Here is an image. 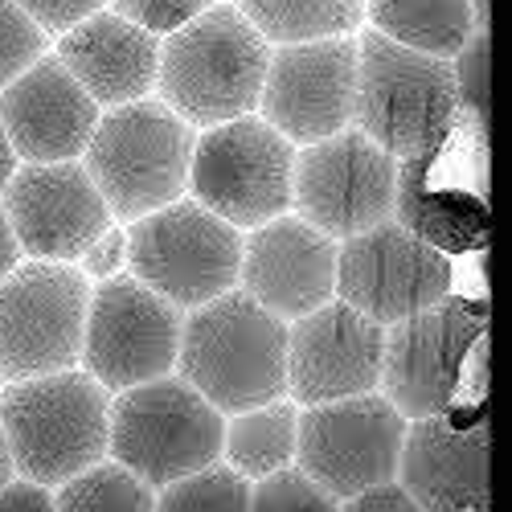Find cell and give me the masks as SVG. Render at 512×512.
<instances>
[{
  "instance_id": "2e32d148",
  "label": "cell",
  "mask_w": 512,
  "mask_h": 512,
  "mask_svg": "<svg viewBox=\"0 0 512 512\" xmlns=\"http://www.w3.org/2000/svg\"><path fill=\"white\" fill-rule=\"evenodd\" d=\"M25 259L78 263L87 246L115 222L82 160L21 164L0 193Z\"/></svg>"
},
{
  "instance_id": "ba28073f",
  "label": "cell",
  "mask_w": 512,
  "mask_h": 512,
  "mask_svg": "<svg viewBox=\"0 0 512 512\" xmlns=\"http://www.w3.org/2000/svg\"><path fill=\"white\" fill-rule=\"evenodd\" d=\"M295 144L263 115L205 127L189 156V197L234 230H254L291 213Z\"/></svg>"
},
{
  "instance_id": "ffe728a7",
  "label": "cell",
  "mask_w": 512,
  "mask_h": 512,
  "mask_svg": "<svg viewBox=\"0 0 512 512\" xmlns=\"http://www.w3.org/2000/svg\"><path fill=\"white\" fill-rule=\"evenodd\" d=\"M426 512H484L488 431L455 426L451 414L410 418L394 476Z\"/></svg>"
},
{
  "instance_id": "e0dca14e",
  "label": "cell",
  "mask_w": 512,
  "mask_h": 512,
  "mask_svg": "<svg viewBox=\"0 0 512 512\" xmlns=\"http://www.w3.org/2000/svg\"><path fill=\"white\" fill-rule=\"evenodd\" d=\"M381 349L386 328L377 320L345 300L320 304L287 324V398L295 406H320L373 394L381 386Z\"/></svg>"
},
{
  "instance_id": "4dcf8cb0",
  "label": "cell",
  "mask_w": 512,
  "mask_h": 512,
  "mask_svg": "<svg viewBox=\"0 0 512 512\" xmlns=\"http://www.w3.org/2000/svg\"><path fill=\"white\" fill-rule=\"evenodd\" d=\"M107 5H111L119 17L136 21L140 29L164 37V33L181 29L185 21H193L197 13H205L209 5H218V0H107Z\"/></svg>"
},
{
  "instance_id": "f35d334b",
  "label": "cell",
  "mask_w": 512,
  "mask_h": 512,
  "mask_svg": "<svg viewBox=\"0 0 512 512\" xmlns=\"http://www.w3.org/2000/svg\"><path fill=\"white\" fill-rule=\"evenodd\" d=\"M472 5V21H476V29L480 33H488V13H492V0H467Z\"/></svg>"
},
{
  "instance_id": "52a82bcc",
  "label": "cell",
  "mask_w": 512,
  "mask_h": 512,
  "mask_svg": "<svg viewBox=\"0 0 512 512\" xmlns=\"http://www.w3.org/2000/svg\"><path fill=\"white\" fill-rule=\"evenodd\" d=\"M127 226V275L164 295L181 312L238 287L242 230L197 205L189 193Z\"/></svg>"
},
{
  "instance_id": "836d02e7",
  "label": "cell",
  "mask_w": 512,
  "mask_h": 512,
  "mask_svg": "<svg viewBox=\"0 0 512 512\" xmlns=\"http://www.w3.org/2000/svg\"><path fill=\"white\" fill-rule=\"evenodd\" d=\"M340 512H426L398 480L390 484H377V488H365L349 500H340Z\"/></svg>"
},
{
  "instance_id": "4fadbf2b",
  "label": "cell",
  "mask_w": 512,
  "mask_h": 512,
  "mask_svg": "<svg viewBox=\"0 0 512 512\" xmlns=\"http://www.w3.org/2000/svg\"><path fill=\"white\" fill-rule=\"evenodd\" d=\"M484 316H488L484 304L443 295L435 308L414 312L386 328L377 390L394 402V410L406 422L451 410L459 394L463 361L484 336Z\"/></svg>"
},
{
  "instance_id": "9a60e30c",
  "label": "cell",
  "mask_w": 512,
  "mask_h": 512,
  "mask_svg": "<svg viewBox=\"0 0 512 512\" xmlns=\"http://www.w3.org/2000/svg\"><path fill=\"white\" fill-rule=\"evenodd\" d=\"M357 107V33L275 46L259 111L295 148L353 127Z\"/></svg>"
},
{
  "instance_id": "277c9868",
  "label": "cell",
  "mask_w": 512,
  "mask_h": 512,
  "mask_svg": "<svg viewBox=\"0 0 512 512\" xmlns=\"http://www.w3.org/2000/svg\"><path fill=\"white\" fill-rule=\"evenodd\" d=\"M459 123L447 58H431L373 29L357 33V107L353 127L394 160L435 156Z\"/></svg>"
},
{
  "instance_id": "9c48e42d",
  "label": "cell",
  "mask_w": 512,
  "mask_h": 512,
  "mask_svg": "<svg viewBox=\"0 0 512 512\" xmlns=\"http://www.w3.org/2000/svg\"><path fill=\"white\" fill-rule=\"evenodd\" d=\"M91 279L74 263L21 259L0 279V373L5 381L74 369L91 308Z\"/></svg>"
},
{
  "instance_id": "cb8c5ba5",
  "label": "cell",
  "mask_w": 512,
  "mask_h": 512,
  "mask_svg": "<svg viewBox=\"0 0 512 512\" xmlns=\"http://www.w3.org/2000/svg\"><path fill=\"white\" fill-rule=\"evenodd\" d=\"M295 443H300V406L291 398H275L226 418L222 463L254 484L283 467H295Z\"/></svg>"
},
{
  "instance_id": "d6a6232c",
  "label": "cell",
  "mask_w": 512,
  "mask_h": 512,
  "mask_svg": "<svg viewBox=\"0 0 512 512\" xmlns=\"http://www.w3.org/2000/svg\"><path fill=\"white\" fill-rule=\"evenodd\" d=\"M17 5L41 25L46 37H58V33L74 29L78 21H87L91 13L107 9V0H17Z\"/></svg>"
},
{
  "instance_id": "f1b7e54d",
  "label": "cell",
  "mask_w": 512,
  "mask_h": 512,
  "mask_svg": "<svg viewBox=\"0 0 512 512\" xmlns=\"http://www.w3.org/2000/svg\"><path fill=\"white\" fill-rule=\"evenodd\" d=\"M41 54H50V37L41 33V25L17 0H0V91L17 74H25Z\"/></svg>"
},
{
  "instance_id": "7c38bea8",
  "label": "cell",
  "mask_w": 512,
  "mask_h": 512,
  "mask_svg": "<svg viewBox=\"0 0 512 512\" xmlns=\"http://www.w3.org/2000/svg\"><path fill=\"white\" fill-rule=\"evenodd\" d=\"M402 439H406V418L381 390L320 406H300L295 467L308 480H316L328 496L349 500L398 476Z\"/></svg>"
},
{
  "instance_id": "d6986e66",
  "label": "cell",
  "mask_w": 512,
  "mask_h": 512,
  "mask_svg": "<svg viewBox=\"0 0 512 512\" xmlns=\"http://www.w3.org/2000/svg\"><path fill=\"white\" fill-rule=\"evenodd\" d=\"M99 115V103L78 87V78L54 54H41L0 91V123L21 164L82 160Z\"/></svg>"
},
{
  "instance_id": "5b68a950",
  "label": "cell",
  "mask_w": 512,
  "mask_h": 512,
  "mask_svg": "<svg viewBox=\"0 0 512 512\" xmlns=\"http://www.w3.org/2000/svg\"><path fill=\"white\" fill-rule=\"evenodd\" d=\"M193 140V127L156 95H148L99 115L91 144L82 152V168L103 193L111 218L136 222L144 213L185 197Z\"/></svg>"
},
{
  "instance_id": "7402d4cb",
  "label": "cell",
  "mask_w": 512,
  "mask_h": 512,
  "mask_svg": "<svg viewBox=\"0 0 512 512\" xmlns=\"http://www.w3.org/2000/svg\"><path fill=\"white\" fill-rule=\"evenodd\" d=\"M394 222L443 254L476 250L488 238V209L472 193H447L431 185V156L398 164Z\"/></svg>"
},
{
  "instance_id": "4316f807",
  "label": "cell",
  "mask_w": 512,
  "mask_h": 512,
  "mask_svg": "<svg viewBox=\"0 0 512 512\" xmlns=\"http://www.w3.org/2000/svg\"><path fill=\"white\" fill-rule=\"evenodd\" d=\"M246 508H250V480H242L222 459L156 492V512H246Z\"/></svg>"
},
{
  "instance_id": "5bb4252c",
  "label": "cell",
  "mask_w": 512,
  "mask_h": 512,
  "mask_svg": "<svg viewBox=\"0 0 512 512\" xmlns=\"http://www.w3.org/2000/svg\"><path fill=\"white\" fill-rule=\"evenodd\" d=\"M451 295L447 254L426 246L394 218L336 242V300L390 328Z\"/></svg>"
},
{
  "instance_id": "8992f818",
  "label": "cell",
  "mask_w": 512,
  "mask_h": 512,
  "mask_svg": "<svg viewBox=\"0 0 512 512\" xmlns=\"http://www.w3.org/2000/svg\"><path fill=\"white\" fill-rule=\"evenodd\" d=\"M226 414L209 406L181 373L111 394L107 459L123 463L148 488H168L222 459Z\"/></svg>"
},
{
  "instance_id": "6da1fadb",
  "label": "cell",
  "mask_w": 512,
  "mask_h": 512,
  "mask_svg": "<svg viewBox=\"0 0 512 512\" xmlns=\"http://www.w3.org/2000/svg\"><path fill=\"white\" fill-rule=\"evenodd\" d=\"M271 46L230 0L160 37L156 99L193 132L259 111Z\"/></svg>"
},
{
  "instance_id": "83f0119b",
  "label": "cell",
  "mask_w": 512,
  "mask_h": 512,
  "mask_svg": "<svg viewBox=\"0 0 512 512\" xmlns=\"http://www.w3.org/2000/svg\"><path fill=\"white\" fill-rule=\"evenodd\" d=\"M246 512H340V500L328 496L316 480H308L300 467H283V472L250 484Z\"/></svg>"
},
{
  "instance_id": "7a4b0ae2",
  "label": "cell",
  "mask_w": 512,
  "mask_h": 512,
  "mask_svg": "<svg viewBox=\"0 0 512 512\" xmlns=\"http://www.w3.org/2000/svg\"><path fill=\"white\" fill-rule=\"evenodd\" d=\"M173 373L226 418L287 398V320L234 287L189 308Z\"/></svg>"
},
{
  "instance_id": "74e56055",
  "label": "cell",
  "mask_w": 512,
  "mask_h": 512,
  "mask_svg": "<svg viewBox=\"0 0 512 512\" xmlns=\"http://www.w3.org/2000/svg\"><path fill=\"white\" fill-rule=\"evenodd\" d=\"M13 455H9V443H5V431H0V488H5L13 480Z\"/></svg>"
},
{
  "instance_id": "484cf974",
  "label": "cell",
  "mask_w": 512,
  "mask_h": 512,
  "mask_svg": "<svg viewBox=\"0 0 512 512\" xmlns=\"http://www.w3.org/2000/svg\"><path fill=\"white\" fill-rule=\"evenodd\" d=\"M58 512H156V488L132 476L123 463L103 459L54 488Z\"/></svg>"
},
{
  "instance_id": "d590c367",
  "label": "cell",
  "mask_w": 512,
  "mask_h": 512,
  "mask_svg": "<svg viewBox=\"0 0 512 512\" xmlns=\"http://www.w3.org/2000/svg\"><path fill=\"white\" fill-rule=\"evenodd\" d=\"M25 259L21 254V242H17V234H13V226H9V213H5V205H0V279H5L17 263Z\"/></svg>"
},
{
  "instance_id": "30bf717a",
  "label": "cell",
  "mask_w": 512,
  "mask_h": 512,
  "mask_svg": "<svg viewBox=\"0 0 512 512\" xmlns=\"http://www.w3.org/2000/svg\"><path fill=\"white\" fill-rule=\"evenodd\" d=\"M181 324L185 312L152 287H144L136 275H111L91 287L78 365L107 394L144 386V381H156L177 369Z\"/></svg>"
},
{
  "instance_id": "e575fe53",
  "label": "cell",
  "mask_w": 512,
  "mask_h": 512,
  "mask_svg": "<svg viewBox=\"0 0 512 512\" xmlns=\"http://www.w3.org/2000/svg\"><path fill=\"white\" fill-rule=\"evenodd\" d=\"M0 512H58V508H54V492L50 488L13 476L5 488H0Z\"/></svg>"
},
{
  "instance_id": "f546056e",
  "label": "cell",
  "mask_w": 512,
  "mask_h": 512,
  "mask_svg": "<svg viewBox=\"0 0 512 512\" xmlns=\"http://www.w3.org/2000/svg\"><path fill=\"white\" fill-rule=\"evenodd\" d=\"M451 78H455L459 115H472L476 127H484L488 123V33L467 37V46L451 58Z\"/></svg>"
},
{
  "instance_id": "8fae6325",
  "label": "cell",
  "mask_w": 512,
  "mask_h": 512,
  "mask_svg": "<svg viewBox=\"0 0 512 512\" xmlns=\"http://www.w3.org/2000/svg\"><path fill=\"white\" fill-rule=\"evenodd\" d=\"M398 164L402 160L377 148L357 127L295 148L291 213H300L332 242L373 230L394 218Z\"/></svg>"
},
{
  "instance_id": "ac0fdd59",
  "label": "cell",
  "mask_w": 512,
  "mask_h": 512,
  "mask_svg": "<svg viewBox=\"0 0 512 512\" xmlns=\"http://www.w3.org/2000/svg\"><path fill=\"white\" fill-rule=\"evenodd\" d=\"M238 287L279 320H300L336 300V242L300 213H279L242 234Z\"/></svg>"
},
{
  "instance_id": "d4e9b609",
  "label": "cell",
  "mask_w": 512,
  "mask_h": 512,
  "mask_svg": "<svg viewBox=\"0 0 512 512\" xmlns=\"http://www.w3.org/2000/svg\"><path fill=\"white\" fill-rule=\"evenodd\" d=\"M259 29L267 46H300V41L353 37L365 21V0H230Z\"/></svg>"
},
{
  "instance_id": "8d00e7d4",
  "label": "cell",
  "mask_w": 512,
  "mask_h": 512,
  "mask_svg": "<svg viewBox=\"0 0 512 512\" xmlns=\"http://www.w3.org/2000/svg\"><path fill=\"white\" fill-rule=\"evenodd\" d=\"M17 168H21V156L13 152V140L5 132V123H0V193H5V185L13 181Z\"/></svg>"
},
{
  "instance_id": "1f68e13d",
  "label": "cell",
  "mask_w": 512,
  "mask_h": 512,
  "mask_svg": "<svg viewBox=\"0 0 512 512\" xmlns=\"http://www.w3.org/2000/svg\"><path fill=\"white\" fill-rule=\"evenodd\" d=\"M74 267L87 275L91 283H103V279H111V275H123V271H127V226L111 222V226L87 246V254H82Z\"/></svg>"
},
{
  "instance_id": "ab89813d",
  "label": "cell",
  "mask_w": 512,
  "mask_h": 512,
  "mask_svg": "<svg viewBox=\"0 0 512 512\" xmlns=\"http://www.w3.org/2000/svg\"><path fill=\"white\" fill-rule=\"evenodd\" d=\"M0 390H5V373H0Z\"/></svg>"
},
{
  "instance_id": "603a6c76",
  "label": "cell",
  "mask_w": 512,
  "mask_h": 512,
  "mask_svg": "<svg viewBox=\"0 0 512 512\" xmlns=\"http://www.w3.org/2000/svg\"><path fill=\"white\" fill-rule=\"evenodd\" d=\"M365 21L394 46L447 62L467 46V37L480 33L467 0H365Z\"/></svg>"
},
{
  "instance_id": "44dd1931",
  "label": "cell",
  "mask_w": 512,
  "mask_h": 512,
  "mask_svg": "<svg viewBox=\"0 0 512 512\" xmlns=\"http://www.w3.org/2000/svg\"><path fill=\"white\" fill-rule=\"evenodd\" d=\"M54 58L78 78V87L99 103V111L156 95L160 37L119 17L115 9H99L74 29L58 33Z\"/></svg>"
},
{
  "instance_id": "3957f363",
  "label": "cell",
  "mask_w": 512,
  "mask_h": 512,
  "mask_svg": "<svg viewBox=\"0 0 512 512\" xmlns=\"http://www.w3.org/2000/svg\"><path fill=\"white\" fill-rule=\"evenodd\" d=\"M0 431L13 455V472L54 492L107 459L111 394L82 365L5 381Z\"/></svg>"
}]
</instances>
